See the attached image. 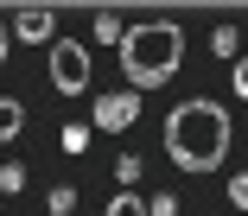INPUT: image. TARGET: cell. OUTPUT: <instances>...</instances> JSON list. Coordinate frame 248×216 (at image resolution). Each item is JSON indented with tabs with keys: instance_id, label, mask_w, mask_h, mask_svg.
<instances>
[{
	"instance_id": "obj_1",
	"label": "cell",
	"mask_w": 248,
	"mask_h": 216,
	"mask_svg": "<svg viewBox=\"0 0 248 216\" xmlns=\"http://www.w3.org/2000/svg\"><path fill=\"white\" fill-rule=\"evenodd\" d=\"M166 159L178 172H191V178H204V172H217L223 159H229V140H235V127H229V108L223 102H210V95H185L172 115H166Z\"/></svg>"
},
{
	"instance_id": "obj_2",
	"label": "cell",
	"mask_w": 248,
	"mask_h": 216,
	"mask_svg": "<svg viewBox=\"0 0 248 216\" xmlns=\"http://www.w3.org/2000/svg\"><path fill=\"white\" fill-rule=\"evenodd\" d=\"M178 64H185V26L178 19H140V26H127V38H121V77L134 83V95L172 83Z\"/></svg>"
},
{
	"instance_id": "obj_3",
	"label": "cell",
	"mask_w": 248,
	"mask_h": 216,
	"mask_svg": "<svg viewBox=\"0 0 248 216\" xmlns=\"http://www.w3.org/2000/svg\"><path fill=\"white\" fill-rule=\"evenodd\" d=\"M45 70H51V89H58V95H83V89H89V51H83L77 38H58L51 58H45Z\"/></svg>"
},
{
	"instance_id": "obj_4",
	"label": "cell",
	"mask_w": 248,
	"mask_h": 216,
	"mask_svg": "<svg viewBox=\"0 0 248 216\" xmlns=\"http://www.w3.org/2000/svg\"><path fill=\"white\" fill-rule=\"evenodd\" d=\"M140 121V95L134 89H102V95H95V127H102V134H127Z\"/></svg>"
},
{
	"instance_id": "obj_5",
	"label": "cell",
	"mask_w": 248,
	"mask_h": 216,
	"mask_svg": "<svg viewBox=\"0 0 248 216\" xmlns=\"http://www.w3.org/2000/svg\"><path fill=\"white\" fill-rule=\"evenodd\" d=\"M13 38L19 45H58V13L51 7H19L13 13Z\"/></svg>"
},
{
	"instance_id": "obj_6",
	"label": "cell",
	"mask_w": 248,
	"mask_h": 216,
	"mask_svg": "<svg viewBox=\"0 0 248 216\" xmlns=\"http://www.w3.org/2000/svg\"><path fill=\"white\" fill-rule=\"evenodd\" d=\"M19 127H26V102L0 95V146H7V140H19Z\"/></svg>"
},
{
	"instance_id": "obj_7",
	"label": "cell",
	"mask_w": 248,
	"mask_h": 216,
	"mask_svg": "<svg viewBox=\"0 0 248 216\" xmlns=\"http://www.w3.org/2000/svg\"><path fill=\"white\" fill-rule=\"evenodd\" d=\"M89 32L102 38V45H121V38H127V19H121V13H95V26H89Z\"/></svg>"
},
{
	"instance_id": "obj_8",
	"label": "cell",
	"mask_w": 248,
	"mask_h": 216,
	"mask_svg": "<svg viewBox=\"0 0 248 216\" xmlns=\"http://www.w3.org/2000/svg\"><path fill=\"white\" fill-rule=\"evenodd\" d=\"M45 210H51V216H70L77 210V185H51V191H45Z\"/></svg>"
},
{
	"instance_id": "obj_9",
	"label": "cell",
	"mask_w": 248,
	"mask_h": 216,
	"mask_svg": "<svg viewBox=\"0 0 248 216\" xmlns=\"http://www.w3.org/2000/svg\"><path fill=\"white\" fill-rule=\"evenodd\" d=\"M102 216H146V197H134V191H115Z\"/></svg>"
},
{
	"instance_id": "obj_10",
	"label": "cell",
	"mask_w": 248,
	"mask_h": 216,
	"mask_svg": "<svg viewBox=\"0 0 248 216\" xmlns=\"http://www.w3.org/2000/svg\"><path fill=\"white\" fill-rule=\"evenodd\" d=\"M235 45H242V32H235V26H217V32H210V51H217V58H242Z\"/></svg>"
},
{
	"instance_id": "obj_11",
	"label": "cell",
	"mask_w": 248,
	"mask_h": 216,
	"mask_svg": "<svg viewBox=\"0 0 248 216\" xmlns=\"http://www.w3.org/2000/svg\"><path fill=\"white\" fill-rule=\"evenodd\" d=\"M58 146H64V153H89V127H83V121H70V127L58 134Z\"/></svg>"
},
{
	"instance_id": "obj_12",
	"label": "cell",
	"mask_w": 248,
	"mask_h": 216,
	"mask_svg": "<svg viewBox=\"0 0 248 216\" xmlns=\"http://www.w3.org/2000/svg\"><path fill=\"white\" fill-rule=\"evenodd\" d=\"M19 185H26V166H19V159H7V166H0V191H7V197H13Z\"/></svg>"
},
{
	"instance_id": "obj_13",
	"label": "cell",
	"mask_w": 248,
	"mask_h": 216,
	"mask_svg": "<svg viewBox=\"0 0 248 216\" xmlns=\"http://www.w3.org/2000/svg\"><path fill=\"white\" fill-rule=\"evenodd\" d=\"M146 216H178V197L159 191V197H146Z\"/></svg>"
},
{
	"instance_id": "obj_14",
	"label": "cell",
	"mask_w": 248,
	"mask_h": 216,
	"mask_svg": "<svg viewBox=\"0 0 248 216\" xmlns=\"http://www.w3.org/2000/svg\"><path fill=\"white\" fill-rule=\"evenodd\" d=\"M229 203H235V210H248V172H235V178H229Z\"/></svg>"
},
{
	"instance_id": "obj_15",
	"label": "cell",
	"mask_w": 248,
	"mask_h": 216,
	"mask_svg": "<svg viewBox=\"0 0 248 216\" xmlns=\"http://www.w3.org/2000/svg\"><path fill=\"white\" fill-rule=\"evenodd\" d=\"M115 178H121V185H134V178H140V153H127V159H121V166H115Z\"/></svg>"
},
{
	"instance_id": "obj_16",
	"label": "cell",
	"mask_w": 248,
	"mask_h": 216,
	"mask_svg": "<svg viewBox=\"0 0 248 216\" xmlns=\"http://www.w3.org/2000/svg\"><path fill=\"white\" fill-rule=\"evenodd\" d=\"M229 83H235V95L248 102V58H235V70H229Z\"/></svg>"
},
{
	"instance_id": "obj_17",
	"label": "cell",
	"mask_w": 248,
	"mask_h": 216,
	"mask_svg": "<svg viewBox=\"0 0 248 216\" xmlns=\"http://www.w3.org/2000/svg\"><path fill=\"white\" fill-rule=\"evenodd\" d=\"M7 45H13V19H0V64H7Z\"/></svg>"
}]
</instances>
